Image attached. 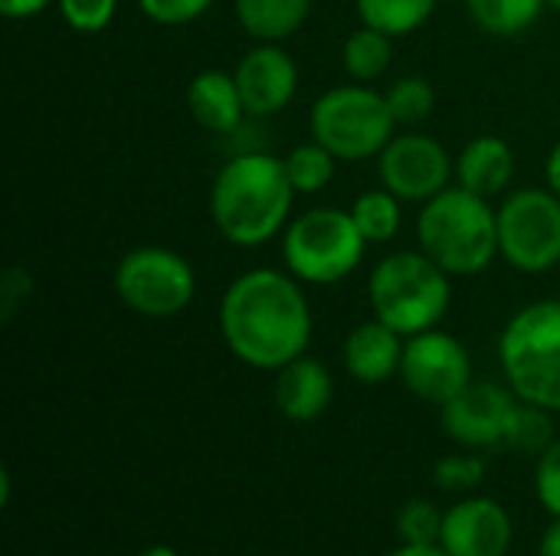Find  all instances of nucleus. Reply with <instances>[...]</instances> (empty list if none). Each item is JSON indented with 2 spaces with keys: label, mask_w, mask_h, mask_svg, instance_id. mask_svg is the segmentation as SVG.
<instances>
[{
  "label": "nucleus",
  "mask_w": 560,
  "mask_h": 556,
  "mask_svg": "<svg viewBox=\"0 0 560 556\" xmlns=\"http://www.w3.org/2000/svg\"><path fill=\"white\" fill-rule=\"evenodd\" d=\"M331 393H335V383H331L328 367L305 354L285 364L276 377V406L292 423L318 419L328 410Z\"/></svg>",
  "instance_id": "15"
},
{
  "label": "nucleus",
  "mask_w": 560,
  "mask_h": 556,
  "mask_svg": "<svg viewBox=\"0 0 560 556\" xmlns=\"http://www.w3.org/2000/svg\"><path fill=\"white\" fill-rule=\"evenodd\" d=\"M555 442V423H551V410L535 406V403H515L509 429H505V446L515 452H528V456H545V449Z\"/></svg>",
  "instance_id": "25"
},
{
  "label": "nucleus",
  "mask_w": 560,
  "mask_h": 556,
  "mask_svg": "<svg viewBox=\"0 0 560 556\" xmlns=\"http://www.w3.org/2000/svg\"><path fill=\"white\" fill-rule=\"evenodd\" d=\"M354 7L364 26H374L397 39L420 29L436 10V0H354Z\"/></svg>",
  "instance_id": "21"
},
{
  "label": "nucleus",
  "mask_w": 560,
  "mask_h": 556,
  "mask_svg": "<svg viewBox=\"0 0 560 556\" xmlns=\"http://www.w3.org/2000/svg\"><path fill=\"white\" fill-rule=\"evenodd\" d=\"M433 482H436V488H443L450 495L476 492L486 482V462L476 456H446L436 462Z\"/></svg>",
  "instance_id": "28"
},
{
  "label": "nucleus",
  "mask_w": 560,
  "mask_h": 556,
  "mask_svg": "<svg viewBox=\"0 0 560 556\" xmlns=\"http://www.w3.org/2000/svg\"><path fill=\"white\" fill-rule=\"evenodd\" d=\"M220 334L233 357L256 370H282L312 341V308L292 272H243L220 298Z\"/></svg>",
  "instance_id": "1"
},
{
  "label": "nucleus",
  "mask_w": 560,
  "mask_h": 556,
  "mask_svg": "<svg viewBox=\"0 0 560 556\" xmlns=\"http://www.w3.org/2000/svg\"><path fill=\"white\" fill-rule=\"evenodd\" d=\"M450 272H443L423 249H404L381 259L368 279V298L374 318L397 334L413 338L436 328L453 301Z\"/></svg>",
  "instance_id": "4"
},
{
  "label": "nucleus",
  "mask_w": 560,
  "mask_h": 556,
  "mask_svg": "<svg viewBox=\"0 0 560 556\" xmlns=\"http://www.w3.org/2000/svg\"><path fill=\"white\" fill-rule=\"evenodd\" d=\"M512 544L509 511L492 498H466L446 511L440 547L450 556H505Z\"/></svg>",
  "instance_id": "14"
},
{
  "label": "nucleus",
  "mask_w": 560,
  "mask_h": 556,
  "mask_svg": "<svg viewBox=\"0 0 560 556\" xmlns=\"http://www.w3.org/2000/svg\"><path fill=\"white\" fill-rule=\"evenodd\" d=\"M30 298V275L23 269H7L3 279H0V318L10 321L13 311Z\"/></svg>",
  "instance_id": "32"
},
{
  "label": "nucleus",
  "mask_w": 560,
  "mask_h": 556,
  "mask_svg": "<svg viewBox=\"0 0 560 556\" xmlns=\"http://www.w3.org/2000/svg\"><path fill=\"white\" fill-rule=\"evenodd\" d=\"M545 177H548V187L560 197V141L551 147L548 154V164H545Z\"/></svg>",
  "instance_id": "34"
},
{
  "label": "nucleus",
  "mask_w": 560,
  "mask_h": 556,
  "mask_svg": "<svg viewBox=\"0 0 560 556\" xmlns=\"http://www.w3.org/2000/svg\"><path fill=\"white\" fill-rule=\"evenodd\" d=\"M62 20L79 33H98L112 23L118 0H56Z\"/></svg>",
  "instance_id": "29"
},
{
  "label": "nucleus",
  "mask_w": 560,
  "mask_h": 556,
  "mask_svg": "<svg viewBox=\"0 0 560 556\" xmlns=\"http://www.w3.org/2000/svg\"><path fill=\"white\" fill-rule=\"evenodd\" d=\"M390 556H450L440 544H433V547H417V544H404L400 551H394Z\"/></svg>",
  "instance_id": "36"
},
{
  "label": "nucleus",
  "mask_w": 560,
  "mask_h": 556,
  "mask_svg": "<svg viewBox=\"0 0 560 556\" xmlns=\"http://www.w3.org/2000/svg\"><path fill=\"white\" fill-rule=\"evenodd\" d=\"M295 187L285 161L246 151L230 157L210 187V216L220 236L233 246L256 249L289 226Z\"/></svg>",
  "instance_id": "2"
},
{
  "label": "nucleus",
  "mask_w": 560,
  "mask_h": 556,
  "mask_svg": "<svg viewBox=\"0 0 560 556\" xmlns=\"http://www.w3.org/2000/svg\"><path fill=\"white\" fill-rule=\"evenodd\" d=\"M315 0H236L240 26L259 43H282L302 29Z\"/></svg>",
  "instance_id": "19"
},
{
  "label": "nucleus",
  "mask_w": 560,
  "mask_h": 556,
  "mask_svg": "<svg viewBox=\"0 0 560 556\" xmlns=\"http://www.w3.org/2000/svg\"><path fill=\"white\" fill-rule=\"evenodd\" d=\"M420 249L450 275H479L499 256V213L466 187H446L423 203Z\"/></svg>",
  "instance_id": "3"
},
{
  "label": "nucleus",
  "mask_w": 560,
  "mask_h": 556,
  "mask_svg": "<svg viewBox=\"0 0 560 556\" xmlns=\"http://www.w3.org/2000/svg\"><path fill=\"white\" fill-rule=\"evenodd\" d=\"M341 59H345V69L351 79L358 82H374L381 79L390 62H394V36L374 29V26H364L354 29L348 39H345V49H341Z\"/></svg>",
  "instance_id": "20"
},
{
  "label": "nucleus",
  "mask_w": 560,
  "mask_h": 556,
  "mask_svg": "<svg viewBox=\"0 0 560 556\" xmlns=\"http://www.w3.org/2000/svg\"><path fill=\"white\" fill-rule=\"evenodd\" d=\"M499 256L528 275L560 262V197L555 190L525 187L499 206Z\"/></svg>",
  "instance_id": "9"
},
{
  "label": "nucleus",
  "mask_w": 560,
  "mask_h": 556,
  "mask_svg": "<svg viewBox=\"0 0 560 556\" xmlns=\"http://www.w3.org/2000/svg\"><path fill=\"white\" fill-rule=\"evenodd\" d=\"M368 239L361 236L351 210L315 206L299 213L282 233V259L299 282L335 285L348 279L364 259Z\"/></svg>",
  "instance_id": "6"
},
{
  "label": "nucleus",
  "mask_w": 560,
  "mask_h": 556,
  "mask_svg": "<svg viewBox=\"0 0 560 556\" xmlns=\"http://www.w3.org/2000/svg\"><path fill=\"white\" fill-rule=\"evenodd\" d=\"M404 334H397L381 318L358 324L345 341V367L361 383H384L400 374Z\"/></svg>",
  "instance_id": "16"
},
{
  "label": "nucleus",
  "mask_w": 560,
  "mask_h": 556,
  "mask_svg": "<svg viewBox=\"0 0 560 556\" xmlns=\"http://www.w3.org/2000/svg\"><path fill=\"white\" fill-rule=\"evenodd\" d=\"M138 556H180V554H177V551H171V547H161V544H158V547H148V551H141Z\"/></svg>",
  "instance_id": "37"
},
{
  "label": "nucleus",
  "mask_w": 560,
  "mask_h": 556,
  "mask_svg": "<svg viewBox=\"0 0 560 556\" xmlns=\"http://www.w3.org/2000/svg\"><path fill=\"white\" fill-rule=\"evenodd\" d=\"M515 177V151L509 147V141L495 138V134H479L472 138L463 154L456 157V180L459 187L492 200L499 197Z\"/></svg>",
  "instance_id": "18"
},
{
  "label": "nucleus",
  "mask_w": 560,
  "mask_h": 556,
  "mask_svg": "<svg viewBox=\"0 0 560 556\" xmlns=\"http://www.w3.org/2000/svg\"><path fill=\"white\" fill-rule=\"evenodd\" d=\"M397 125H420L436 108V88L423 75H404L384 92Z\"/></svg>",
  "instance_id": "26"
},
{
  "label": "nucleus",
  "mask_w": 560,
  "mask_h": 556,
  "mask_svg": "<svg viewBox=\"0 0 560 556\" xmlns=\"http://www.w3.org/2000/svg\"><path fill=\"white\" fill-rule=\"evenodd\" d=\"M499 357L518 400L560 410V301L522 308L502 331Z\"/></svg>",
  "instance_id": "5"
},
{
  "label": "nucleus",
  "mask_w": 560,
  "mask_h": 556,
  "mask_svg": "<svg viewBox=\"0 0 560 556\" xmlns=\"http://www.w3.org/2000/svg\"><path fill=\"white\" fill-rule=\"evenodd\" d=\"M515 403L518 400L512 390L489 380H472L463 393H456L443 406V429L453 442L466 449L505 446V429Z\"/></svg>",
  "instance_id": "12"
},
{
  "label": "nucleus",
  "mask_w": 560,
  "mask_h": 556,
  "mask_svg": "<svg viewBox=\"0 0 560 556\" xmlns=\"http://www.w3.org/2000/svg\"><path fill=\"white\" fill-rule=\"evenodd\" d=\"M535 488H538V501H541L555 518H560V436L545 449V456H538Z\"/></svg>",
  "instance_id": "31"
},
{
  "label": "nucleus",
  "mask_w": 560,
  "mask_h": 556,
  "mask_svg": "<svg viewBox=\"0 0 560 556\" xmlns=\"http://www.w3.org/2000/svg\"><path fill=\"white\" fill-rule=\"evenodd\" d=\"M466 7L486 33L515 36L525 33L548 3L545 0H466Z\"/></svg>",
  "instance_id": "22"
},
{
  "label": "nucleus",
  "mask_w": 560,
  "mask_h": 556,
  "mask_svg": "<svg viewBox=\"0 0 560 556\" xmlns=\"http://www.w3.org/2000/svg\"><path fill=\"white\" fill-rule=\"evenodd\" d=\"M115 292L135 315L174 318L197 295L194 265L164 246H138L115 269Z\"/></svg>",
  "instance_id": "8"
},
{
  "label": "nucleus",
  "mask_w": 560,
  "mask_h": 556,
  "mask_svg": "<svg viewBox=\"0 0 560 556\" xmlns=\"http://www.w3.org/2000/svg\"><path fill=\"white\" fill-rule=\"evenodd\" d=\"M443 521L446 514L433 505V501H407L397 514V531L407 544L417 547H433L443 537Z\"/></svg>",
  "instance_id": "27"
},
{
  "label": "nucleus",
  "mask_w": 560,
  "mask_h": 556,
  "mask_svg": "<svg viewBox=\"0 0 560 556\" xmlns=\"http://www.w3.org/2000/svg\"><path fill=\"white\" fill-rule=\"evenodd\" d=\"M282 161H285V170H289V180H292L295 193L325 190L335 180V167H338V157L325 144H318L315 138L305 141V144H295L289 151V157H282Z\"/></svg>",
  "instance_id": "23"
},
{
  "label": "nucleus",
  "mask_w": 560,
  "mask_h": 556,
  "mask_svg": "<svg viewBox=\"0 0 560 556\" xmlns=\"http://www.w3.org/2000/svg\"><path fill=\"white\" fill-rule=\"evenodd\" d=\"M400 377L413 397L446 406L472 383V360L459 338L430 328L404 341Z\"/></svg>",
  "instance_id": "10"
},
{
  "label": "nucleus",
  "mask_w": 560,
  "mask_h": 556,
  "mask_svg": "<svg viewBox=\"0 0 560 556\" xmlns=\"http://www.w3.org/2000/svg\"><path fill=\"white\" fill-rule=\"evenodd\" d=\"M187 108L194 121L213 134H230L243 125L246 105L236 85L233 72L223 69H203L187 85Z\"/></svg>",
  "instance_id": "17"
},
{
  "label": "nucleus",
  "mask_w": 560,
  "mask_h": 556,
  "mask_svg": "<svg viewBox=\"0 0 560 556\" xmlns=\"http://www.w3.org/2000/svg\"><path fill=\"white\" fill-rule=\"evenodd\" d=\"M233 75H236L246 115H256V118L279 115L299 92V66L279 43L253 46L240 59Z\"/></svg>",
  "instance_id": "13"
},
{
  "label": "nucleus",
  "mask_w": 560,
  "mask_h": 556,
  "mask_svg": "<svg viewBox=\"0 0 560 556\" xmlns=\"http://www.w3.org/2000/svg\"><path fill=\"white\" fill-rule=\"evenodd\" d=\"M308 125L312 138L338 161H364L390 144L397 121L384 92L368 85H338L315 102Z\"/></svg>",
  "instance_id": "7"
},
{
  "label": "nucleus",
  "mask_w": 560,
  "mask_h": 556,
  "mask_svg": "<svg viewBox=\"0 0 560 556\" xmlns=\"http://www.w3.org/2000/svg\"><path fill=\"white\" fill-rule=\"evenodd\" d=\"M138 7L148 20L161 26H184L203 16L213 7V0H138Z\"/></svg>",
  "instance_id": "30"
},
{
  "label": "nucleus",
  "mask_w": 560,
  "mask_h": 556,
  "mask_svg": "<svg viewBox=\"0 0 560 556\" xmlns=\"http://www.w3.org/2000/svg\"><path fill=\"white\" fill-rule=\"evenodd\" d=\"M538 556H560V518L545 531V537H541V551Z\"/></svg>",
  "instance_id": "35"
},
{
  "label": "nucleus",
  "mask_w": 560,
  "mask_h": 556,
  "mask_svg": "<svg viewBox=\"0 0 560 556\" xmlns=\"http://www.w3.org/2000/svg\"><path fill=\"white\" fill-rule=\"evenodd\" d=\"M381 157V184L400 200L427 203L450 187L456 174V161L450 151L430 134H397L377 154Z\"/></svg>",
  "instance_id": "11"
},
{
  "label": "nucleus",
  "mask_w": 560,
  "mask_h": 556,
  "mask_svg": "<svg viewBox=\"0 0 560 556\" xmlns=\"http://www.w3.org/2000/svg\"><path fill=\"white\" fill-rule=\"evenodd\" d=\"M49 3H56V0H0V13L7 20H30L36 13H43Z\"/></svg>",
  "instance_id": "33"
},
{
  "label": "nucleus",
  "mask_w": 560,
  "mask_h": 556,
  "mask_svg": "<svg viewBox=\"0 0 560 556\" xmlns=\"http://www.w3.org/2000/svg\"><path fill=\"white\" fill-rule=\"evenodd\" d=\"M351 216L368 242H387L400 229V197L390 193L387 187L368 190L354 200Z\"/></svg>",
  "instance_id": "24"
},
{
  "label": "nucleus",
  "mask_w": 560,
  "mask_h": 556,
  "mask_svg": "<svg viewBox=\"0 0 560 556\" xmlns=\"http://www.w3.org/2000/svg\"><path fill=\"white\" fill-rule=\"evenodd\" d=\"M548 7H555V10H560V0H545Z\"/></svg>",
  "instance_id": "38"
}]
</instances>
